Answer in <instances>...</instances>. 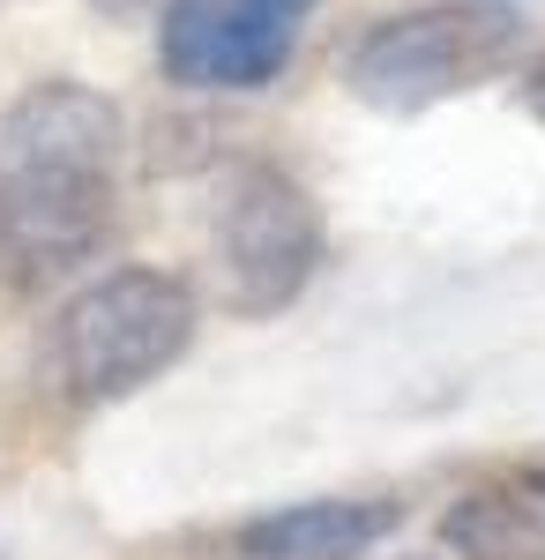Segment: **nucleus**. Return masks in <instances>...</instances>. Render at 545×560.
Instances as JSON below:
<instances>
[{
  "instance_id": "1a4fd4ad",
  "label": "nucleus",
  "mask_w": 545,
  "mask_h": 560,
  "mask_svg": "<svg viewBox=\"0 0 545 560\" xmlns=\"http://www.w3.org/2000/svg\"><path fill=\"white\" fill-rule=\"evenodd\" d=\"M531 501H545V464H538V471H531Z\"/></svg>"
},
{
  "instance_id": "39448f33",
  "label": "nucleus",
  "mask_w": 545,
  "mask_h": 560,
  "mask_svg": "<svg viewBox=\"0 0 545 560\" xmlns=\"http://www.w3.org/2000/svg\"><path fill=\"white\" fill-rule=\"evenodd\" d=\"M120 158V105L90 83H31L0 120V173H105Z\"/></svg>"
},
{
  "instance_id": "423d86ee",
  "label": "nucleus",
  "mask_w": 545,
  "mask_h": 560,
  "mask_svg": "<svg viewBox=\"0 0 545 560\" xmlns=\"http://www.w3.org/2000/svg\"><path fill=\"white\" fill-rule=\"evenodd\" d=\"M113 224L105 173H0V255L15 269L83 261Z\"/></svg>"
},
{
  "instance_id": "9b49d317",
  "label": "nucleus",
  "mask_w": 545,
  "mask_h": 560,
  "mask_svg": "<svg viewBox=\"0 0 545 560\" xmlns=\"http://www.w3.org/2000/svg\"><path fill=\"white\" fill-rule=\"evenodd\" d=\"M538 105H545V68H538Z\"/></svg>"
},
{
  "instance_id": "f03ea898",
  "label": "nucleus",
  "mask_w": 545,
  "mask_h": 560,
  "mask_svg": "<svg viewBox=\"0 0 545 560\" xmlns=\"http://www.w3.org/2000/svg\"><path fill=\"white\" fill-rule=\"evenodd\" d=\"M195 345V292L172 269H113L60 314V374L76 396H127Z\"/></svg>"
},
{
  "instance_id": "f257e3e1",
  "label": "nucleus",
  "mask_w": 545,
  "mask_h": 560,
  "mask_svg": "<svg viewBox=\"0 0 545 560\" xmlns=\"http://www.w3.org/2000/svg\"><path fill=\"white\" fill-rule=\"evenodd\" d=\"M523 45H531V15L515 0H426L351 45L344 83L374 113H426L508 75Z\"/></svg>"
},
{
  "instance_id": "6e6552de",
  "label": "nucleus",
  "mask_w": 545,
  "mask_h": 560,
  "mask_svg": "<svg viewBox=\"0 0 545 560\" xmlns=\"http://www.w3.org/2000/svg\"><path fill=\"white\" fill-rule=\"evenodd\" d=\"M456 560H545V509L523 493H463L441 523Z\"/></svg>"
},
{
  "instance_id": "7ed1b4c3",
  "label": "nucleus",
  "mask_w": 545,
  "mask_h": 560,
  "mask_svg": "<svg viewBox=\"0 0 545 560\" xmlns=\"http://www.w3.org/2000/svg\"><path fill=\"white\" fill-rule=\"evenodd\" d=\"M217 269L240 314H285L322 269V210L292 173L240 165L217 202Z\"/></svg>"
},
{
  "instance_id": "0eeeda50",
  "label": "nucleus",
  "mask_w": 545,
  "mask_h": 560,
  "mask_svg": "<svg viewBox=\"0 0 545 560\" xmlns=\"http://www.w3.org/2000/svg\"><path fill=\"white\" fill-rule=\"evenodd\" d=\"M404 523L396 501H292L240 530L247 560H359Z\"/></svg>"
},
{
  "instance_id": "20e7f679",
  "label": "nucleus",
  "mask_w": 545,
  "mask_h": 560,
  "mask_svg": "<svg viewBox=\"0 0 545 560\" xmlns=\"http://www.w3.org/2000/svg\"><path fill=\"white\" fill-rule=\"evenodd\" d=\"M322 0H172L158 60L179 90H262L285 75Z\"/></svg>"
},
{
  "instance_id": "9d476101",
  "label": "nucleus",
  "mask_w": 545,
  "mask_h": 560,
  "mask_svg": "<svg viewBox=\"0 0 545 560\" xmlns=\"http://www.w3.org/2000/svg\"><path fill=\"white\" fill-rule=\"evenodd\" d=\"M105 8H150V0H105ZM165 8H172V0H165Z\"/></svg>"
}]
</instances>
